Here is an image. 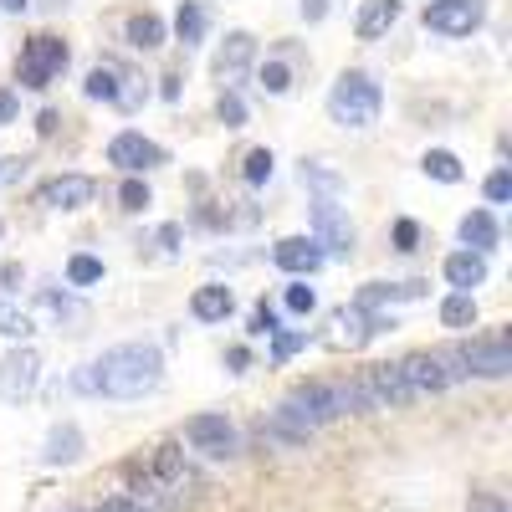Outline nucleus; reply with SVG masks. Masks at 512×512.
<instances>
[{
  "label": "nucleus",
  "instance_id": "nucleus-1",
  "mask_svg": "<svg viewBox=\"0 0 512 512\" xmlns=\"http://www.w3.org/2000/svg\"><path fill=\"white\" fill-rule=\"evenodd\" d=\"M164 379V354L154 344H118L103 359L82 364L72 374L77 395H108V400H144Z\"/></svg>",
  "mask_w": 512,
  "mask_h": 512
},
{
  "label": "nucleus",
  "instance_id": "nucleus-2",
  "mask_svg": "<svg viewBox=\"0 0 512 512\" xmlns=\"http://www.w3.org/2000/svg\"><path fill=\"white\" fill-rule=\"evenodd\" d=\"M379 108H384V98H379V82L369 72H344L333 82V93H328V118L344 123V128L379 123Z\"/></svg>",
  "mask_w": 512,
  "mask_h": 512
},
{
  "label": "nucleus",
  "instance_id": "nucleus-3",
  "mask_svg": "<svg viewBox=\"0 0 512 512\" xmlns=\"http://www.w3.org/2000/svg\"><path fill=\"white\" fill-rule=\"evenodd\" d=\"M328 420H338L333 384H297V390L277 405V431H287V436H308Z\"/></svg>",
  "mask_w": 512,
  "mask_h": 512
},
{
  "label": "nucleus",
  "instance_id": "nucleus-4",
  "mask_svg": "<svg viewBox=\"0 0 512 512\" xmlns=\"http://www.w3.org/2000/svg\"><path fill=\"white\" fill-rule=\"evenodd\" d=\"M62 67H67V41H57V36H31L21 47V57H16V77H21V88H31V93L47 88Z\"/></svg>",
  "mask_w": 512,
  "mask_h": 512
},
{
  "label": "nucleus",
  "instance_id": "nucleus-5",
  "mask_svg": "<svg viewBox=\"0 0 512 512\" xmlns=\"http://www.w3.org/2000/svg\"><path fill=\"white\" fill-rule=\"evenodd\" d=\"M400 374L410 384V395H441L451 379H466L451 349L446 354H410V359H400Z\"/></svg>",
  "mask_w": 512,
  "mask_h": 512
},
{
  "label": "nucleus",
  "instance_id": "nucleus-6",
  "mask_svg": "<svg viewBox=\"0 0 512 512\" xmlns=\"http://www.w3.org/2000/svg\"><path fill=\"white\" fill-rule=\"evenodd\" d=\"M461 374H482V379H502L512 374V344H507V333H492V338H472V344H461L451 349Z\"/></svg>",
  "mask_w": 512,
  "mask_h": 512
},
{
  "label": "nucleus",
  "instance_id": "nucleus-7",
  "mask_svg": "<svg viewBox=\"0 0 512 512\" xmlns=\"http://www.w3.org/2000/svg\"><path fill=\"white\" fill-rule=\"evenodd\" d=\"M313 241L323 246V256H328V251H333V256H349V251H354V221L338 210L333 195L313 200Z\"/></svg>",
  "mask_w": 512,
  "mask_h": 512
},
{
  "label": "nucleus",
  "instance_id": "nucleus-8",
  "mask_svg": "<svg viewBox=\"0 0 512 512\" xmlns=\"http://www.w3.org/2000/svg\"><path fill=\"white\" fill-rule=\"evenodd\" d=\"M36 379H41V354H36V349L6 354V359H0V400L21 405V400L36 390Z\"/></svg>",
  "mask_w": 512,
  "mask_h": 512
},
{
  "label": "nucleus",
  "instance_id": "nucleus-9",
  "mask_svg": "<svg viewBox=\"0 0 512 512\" xmlns=\"http://www.w3.org/2000/svg\"><path fill=\"white\" fill-rule=\"evenodd\" d=\"M425 26L441 36H472L482 26V0H431L425 6Z\"/></svg>",
  "mask_w": 512,
  "mask_h": 512
},
{
  "label": "nucleus",
  "instance_id": "nucleus-10",
  "mask_svg": "<svg viewBox=\"0 0 512 512\" xmlns=\"http://www.w3.org/2000/svg\"><path fill=\"white\" fill-rule=\"evenodd\" d=\"M185 441H190L200 456L226 461V456L236 451V425H231L226 415H195V420L185 425Z\"/></svg>",
  "mask_w": 512,
  "mask_h": 512
},
{
  "label": "nucleus",
  "instance_id": "nucleus-11",
  "mask_svg": "<svg viewBox=\"0 0 512 512\" xmlns=\"http://www.w3.org/2000/svg\"><path fill=\"white\" fill-rule=\"evenodd\" d=\"M359 384H364V395H369L374 410H400V405L415 400L410 384H405V374H400V364H374Z\"/></svg>",
  "mask_w": 512,
  "mask_h": 512
},
{
  "label": "nucleus",
  "instance_id": "nucleus-12",
  "mask_svg": "<svg viewBox=\"0 0 512 512\" xmlns=\"http://www.w3.org/2000/svg\"><path fill=\"white\" fill-rule=\"evenodd\" d=\"M108 164H118V169H128V175H139V169H154V164H164V149L154 144V139H144V134H118L113 144H108Z\"/></svg>",
  "mask_w": 512,
  "mask_h": 512
},
{
  "label": "nucleus",
  "instance_id": "nucleus-13",
  "mask_svg": "<svg viewBox=\"0 0 512 512\" xmlns=\"http://www.w3.org/2000/svg\"><path fill=\"white\" fill-rule=\"evenodd\" d=\"M272 262H277L282 272H292V277H313L328 256H323V246L308 241V236H287V241L272 246Z\"/></svg>",
  "mask_w": 512,
  "mask_h": 512
},
{
  "label": "nucleus",
  "instance_id": "nucleus-14",
  "mask_svg": "<svg viewBox=\"0 0 512 512\" xmlns=\"http://www.w3.org/2000/svg\"><path fill=\"white\" fill-rule=\"evenodd\" d=\"M93 190L98 185L88 175H57V180L41 185V205H47V210H82L93 200Z\"/></svg>",
  "mask_w": 512,
  "mask_h": 512
},
{
  "label": "nucleus",
  "instance_id": "nucleus-15",
  "mask_svg": "<svg viewBox=\"0 0 512 512\" xmlns=\"http://www.w3.org/2000/svg\"><path fill=\"white\" fill-rule=\"evenodd\" d=\"M333 328H338V344H349V349H359V344H369V338L379 333V328H390V323H384V318H374L369 308H344V313H338L333 318Z\"/></svg>",
  "mask_w": 512,
  "mask_h": 512
},
{
  "label": "nucleus",
  "instance_id": "nucleus-16",
  "mask_svg": "<svg viewBox=\"0 0 512 512\" xmlns=\"http://www.w3.org/2000/svg\"><path fill=\"white\" fill-rule=\"evenodd\" d=\"M231 308H236V297H231V287H221V282L195 287V297H190V313H195L200 323H226Z\"/></svg>",
  "mask_w": 512,
  "mask_h": 512
},
{
  "label": "nucleus",
  "instance_id": "nucleus-17",
  "mask_svg": "<svg viewBox=\"0 0 512 512\" xmlns=\"http://www.w3.org/2000/svg\"><path fill=\"white\" fill-rule=\"evenodd\" d=\"M446 282H451L456 292L482 287V282H487V256H482V251H456V256H446Z\"/></svg>",
  "mask_w": 512,
  "mask_h": 512
},
{
  "label": "nucleus",
  "instance_id": "nucleus-18",
  "mask_svg": "<svg viewBox=\"0 0 512 512\" xmlns=\"http://www.w3.org/2000/svg\"><path fill=\"white\" fill-rule=\"evenodd\" d=\"M400 21V0H364L359 6V16H354V31L364 36V41H374V36H384Z\"/></svg>",
  "mask_w": 512,
  "mask_h": 512
},
{
  "label": "nucleus",
  "instance_id": "nucleus-19",
  "mask_svg": "<svg viewBox=\"0 0 512 512\" xmlns=\"http://www.w3.org/2000/svg\"><path fill=\"white\" fill-rule=\"evenodd\" d=\"M251 57H256V41L246 31H231L221 41V52H216V77H241L251 67Z\"/></svg>",
  "mask_w": 512,
  "mask_h": 512
},
{
  "label": "nucleus",
  "instance_id": "nucleus-20",
  "mask_svg": "<svg viewBox=\"0 0 512 512\" xmlns=\"http://www.w3.org/2000/svg\"><path fill=\"white\" fill-rule=\"evenodd\" d=\"M425 282H369L359 292V308H374V303H405V297H420Z\"/></svg>",
  "mask_w": 512,
  "mask_h": 512
},
{
  "label": "nucleus",
  "instance_id": "nucleus-21",
  "mask_svg": "<svg viewBox=\"0 0 512 512\" xmlns=\"http://www.w3.org/2000/svg\"><path fill=\"white\" fill-rule=\"evenodd\" d=\"M41 456H47L52 466L77 461V456H82V431H77V425H57V431L47 436V451H41Z\"/></svg>",
  "mask_w": 512,
  "mask_h": 512
},
{
  "label": "nucleus",
  "instance_id": "nucleus-22",
  "mask_svg": "<svg viewBox=\"0 0 512 512\" xmlns=\"http://www.w3.org/2000/svg\"><path fill=\"white\" fill-rule=\"evenodd\" d=\"M461 241L472 246V251H487V246H497V221L487 216V210H472V216L461 221Z\"/></svg>",
  "mask_w": 512,
  "mask_h": 512
},
{
  "label": "nucleus",
  "instance_id": "nucleus-23",
  "mask_svg": "<svg viewBox=\"0 0 512 512\" xmlns=\"http://www.w3.org/2000/svg\"><path fill=\"white\" fill-rule=\"evenodd\" d=\"M128 47H139V52H154V47H164V21L159 16H134L128 21Z\"/></svg>",
  "mask_w": 512,
  "mask_h": 512
},
{
  "label": "nucleus",
  "instance_id": "nucleus-24",
  "mask_svg": "<svg viewBox=\"0 0 512 512\" xmlns=\"http://www.w3.org/2000/svg\"><path fill=\"white\" fill-rule=\"evenodd\" d=\"M441 323H446V328H472V323H477V303H472V292H451L446 303H441Z\"/></svg>",
  "mask_w": 512,
  "mask_h": 512
},
{
  "label": "nucleus",
  "instance_id": "nucleus-25",
  "mask_svg": "<svg viewBox=\"0 0 512 512\" xmlns=\"http://www.w3.org/2000/svg\"><path fill=\"white\" fill-rule=\"evenodd\" d=\"M420 164H425V175H431V180H441V185H461V159H456L451 149H431Z\"/></svg>",
  "mask_w": 512,
  "mask_h": 512
},
{
  "label": "nucleus",
  "instance_id": "nucleus-26",
  "mask_svg": "<svg viewBox=\"0 0 512 512\" xmlns=\"http://www.w3.org/2000/svg\"><path fill=\"white\" fill-rule=\"evenodd\" d=\"M175 36L185 41V47H195V41L205 36V11L195 6V0H185V6L175 11Z\"/></svg>",
  "mask_w": 512,
  "mask_h": 512
},
{
  "label": "nucleus",
  "instance_id": "nucleus-27",
  "mask_svg": "<svg viewBox=\"0 0 512 512\" xmlns=\"http://www.w3.org/2000/svg\"><path fill=\"white\" fill-rule=\"evenodd\" d=\"M82 93L103 98V103H118V72H113V67H93L88 82H82Z\"/></svg>",
  "mask_w": 512,
  "mask_h": 512
},
{
  "label": "nucleus",
  "instance_id": "nucleus-28",
  "mask_svg": "<svg viewBox=\"0 0 512 512\" xmlns=\"http://www.w3.org/2000/svg\"><path fill=\"white\" fill-rule=\"evenodd\" d=\"M26 333H36L31 313L16 308V303H0V338H26Z\"/></svg>",
  "mask_w": 512,
  "mask_h": 512
},
{
  "label": "nucleus",
  "instance_id": "nucleus-29",
  "mask_svg": "<svg viewBox=\"0 0 512 512\" xmlns=\"http://www.w3.org/2000/svg\"><path fill=\"white\" fill-rule=\"evenodd\" d=\"M67 282H72V287L103 282V262H98V256H72V262H67Z\"/></svg>",
  "mask_w": 512,
  "mask_h": 512
},
{
  "label": "nucleus",
  "instance_id": "nucleus-30",
  "mask_svg": "<svg viewBox=\"0 0 512 512\" xmlns=\"http://www.w3.org/2000/svg\"><path fill=\"white\" fill-rule=\"evenodd\" d=\"M303 180H308V185H318L323 195H338V190H344V180H338V175H333V169H328L323 159H313V164H303Z\"/></svg>",
  "mask_w": 512,
  "mask_h": 512
},
{
  "label": "nucleus",
  "instance_id": "nucleus-31",
  "mask_svg": "<svg viewBox=\"0 0 512 512\" xmlns=\"http://www.w3.org/2000/svg\"><path fill=\"white\" fill-rule=\"evenodd\" d=\"M303 344H308V333H282V328H277V333H272V359H277V364H287Z\"/></svg>",
  "mask_w": 512,
  "mask_h": 512
},
{
  "label": "nucleus",
  "instance_id": "nucleus-32",
  "mask_svg": "<svg viewBox=\"0 0 512 512\" xmlns=\"http://www.w3.org/2000/svg\"><path fill=\"white\" fill-rule=\"evenodd\" d=\"M246 180H251V185L272 180V149H251V154H246Z\"/></svg>",
  "mask_w": 512,
  "mask_h": 512
},
{
  "label": "nucleus",
  "instance_id": "nucleus-33",
  "mask_svg": "<svg viewBox=\"0 0 512 512\" xmlns=\"http://www.w3.org/2000/svg\"><path fill=\"white\" fill-rule=\"evenodd\" d=\"M262 88H267V93H287V88H292V72H287L282 62H267V67H262Z\"/></svg>",
  "mask_w": 512,
  "mask_h": 512
},
{
  "label": "nucleus",
  "instance_id": "nucleus-34",
  "mask_svg": "<svg viewBox=\"0 0 512 512\" xmlns=\"http://www.w3.org/2000/svg\"><path fill=\"white\" fill-rule=\"evenodd\" d=\"M118 200H123V210H144V205H149V185H144V180H123Z\"/></svg>",
  "mask_w": 512,
  "mask_h": 512
},
{
  "label": "nucleus",
  "instance_id": "nucleus-35",
  "mask_svg": "<svg viewBox=\"0 0 512 512\" xmlns=\"http://www.w3.org/2000/svg\"><path fill=\"white\" fill-rule=\"evenodd\" d=\"M41 308H47L52 318H82V308L72 303V297H57V292H41Z\"/></svg>",
  "mask_w": 512,
  "mask_h": 512
},
{
  "label": "nucleus",
  "instance_id": "nucleus-36",
  "mask_svg": "<svg viewBox=\"0 0 512 512\" xmlns=\"http://www.w3.org/2000/svg\"><path fill=\"white\" fill-rule=\"evenodd\" d=\"M221 123H226V128H241V123H246V103H241L236 93H221Z\"/></svg>",
  "mask_w": 512,
  "mask_h": 512
},
{
  "label": "nucleus",
  "instance_id": "nucleus-37",
  "mask_svg": "<svg viewBox=\"0 0 512 512\" xmlns=\"http://www.w3.org/2000/svg\"><path fill=\"white\" fill-rule=\"evenodd\" d=\"M487 200H492V205L512 200V175H507V169H497V175H487Z\"/></svg>",
  "mask_w": 512,
  "mask_h": 512
},
{
  "label": "nucleus",
  "instance_id": "nucleus-38",
  "mask_svg": "<svg viewBox=\"0 0 512 512\" xmlns=\"http://www.w3.org/2000/svg\"><path fill=\"white\" fill-rule=\"evenodd\" d=\"M313 303H318V297H313V287H303V282H297V287H287V308H292V313H313Z\"/></svg>",
  "mask_w": 512,
  "mask_h": 512
},
{
  "label": "nucleus",
  "instance_id": "nucleus-39",
  "mask_svg": "<svg viewBox=\"0 0 512 512\" xmlns=\"http://www.w3.org/2000/svg\"><path fill=\"white\" fill-rule=\"evenodd\" d=\"M251 333H267V338L277 333V313H272L267 303H262V308H256V318H251Z\"/></svg>",
  "mask_w": 512,
  "mask_h": 512
},
{
  "label": "nucleus",
  "instance_id": "nucleus-40",
  "mask_svg": "<svg viewBox=\"0 0 512 512\" xmlns=\"http://www.w3.org/2000/svg\"><path fill=\"white\" fill-rule=\"evenodd\" d=\"M415 241H420V226H415V221H400V226H395V246H400V251H415Z\"/></svg>",
  "mask_w": 512,
  "mask_h": 512
},
{
  "label": "nucleus",
  "instance_id": "nucleus-41",
  "mask_svg": "<svg viewBox=\"0 0 512 512\" xmlns=\"http://www.w3.org/2000/svg\"><path fill=\"white\" fill-rule=\"evenodd\" d=\"M16 113H21L16 93H6V88H0V123H16Z\"/></svg>",
  "mask_w": 512,
  "mask_h": 512
},
{
  "label": "nucleus",
  "instance_id": "nucleus-42",
  "mask_svg": "<svg viewBox=\"0 0 512 512\" xmlns=\"http://www.w3.org/2000/svg\"><path fill=\"white\" fill-rule=\"evenodd\" d=\"M98 512H144V507H139L134 497H108V502H103Z\"/></svg>",
  "mask_w": 512,
  "mask_h": 512
},
{
  "label": "nucleus",
  "instance_id": "nucleus-43",
  "mask_svg": "<svg viewBox=\"0 0 512 512\" xmlns=\"http://www.w3.org/2000/svg\"><path fill=\"white\" fill-rule=\"evenodd\" d=\"M21 169H26L21 159H0V185H11V180L21 175Z\"/></svg>",
  "mask_w": 512,
  "mask_h": 512
},
{
  "label": "nucleus",
  "instance_id": "nucleus-44",
  "mask_svg": "<svg viewBox=\"0 0 512 512\" xmlns=\"http://www.w3.org/2000/svg\"><path fill=\"white\" fill-rule=\"evenodd\" d=\"M303 16L308 21H323L328 16V0H303Z\"/></svg>",
  "mask_w": 512,
  "mask_h": 512
},
{
  "label": "nucleus",
  "instance_id": "nucleus-45",
  "mask_svg": "<svg viewBox=\"0 0 512 512\" xmlns=\"http://www.w3.org/2000/svg\"><path fill=\"white\" fill-rule=\"evenodd\" d=\"M26 6H31V0H0V11H11V16H21Z\"/></svg>",
  "mask_w": 512,
  "mask_h": 512
},
{
  "label": "nucleus",
  "instance_id": "nucleus-46",
  "mask_svg": "<svg viewBox=\"0 0 512 512\" xmlns=\"http://www.w3.org/2000/svg\"><path fill=\"white\" fill-rule=\"evenodd\" d=\"M472 512H502V502H477Z\"/></svg>",
  "mask_w": 512,
  "mask_h": 512
}]
</instances>
